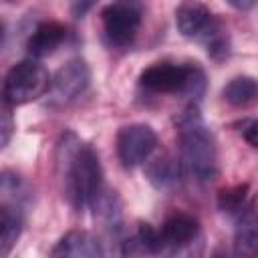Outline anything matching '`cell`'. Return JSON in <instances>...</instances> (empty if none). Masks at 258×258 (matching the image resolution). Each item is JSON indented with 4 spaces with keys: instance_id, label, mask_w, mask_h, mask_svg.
Masks as SVG:
<instances>
[{
    "instance_id": "obj_1",
    "label": "cell",
    "mask_w": 258,
    "mask_h": 258,
    "mask_svg": "<svg viewBox=\"0 0 258 258\" xmlns=\"http://www.w3.org/2000/svg\"><path fill=\"white\" fill-rule=\"evenodd\" d=\"M56 169L62 196L75 212L95 210L105 189L103 167L93 145L67 131L56 145Z\"/></svg>"
},
{
    "instance_id": "obj_2",
    "label": "cell",
    "mask_w": 258,
    "mask_h": 258,
    "mask_svg": "<svg viewBox=\"0 0 258 258\" xmlns=\"http://www.w3.org/2000/svg\"><path fill=\"white\" fill-rule=\"evenodd\" d=\"M175 127L181 151V165L198 181H214L220 171L218 143L214 133L204 123L200 109L194 101L177 113Z\"/></svg>"
},
{
    "instance_id": "obj_3",
    "label": "cell",
    "mask_w": 258,
    "mask_h": 258,
    "mask_svg": "<svg viewBox=\"0 0 258 258\" xmlns=\"http://www.w3.org/2000/svg\"><path fill=\"white\" fill-rule=\"evenodd\" d=\"M175 26L181 36L204 44L210 58L220 62L230 56L228 28L200 0H183L175 8Z\"/></svg>"
},
{
    "instance_id": "obj_4",
    "label": "cell",
    "mask_w": 258,
    "mask_h": 258,
    "mask_svg": "<svg viewBox=\"0 0 258 258\" xmlns=\"http://www.w3.org/2000/svg\"><path fill=\"white\" fill-rule=\"evenodd\" d=\"M139 87L153 95L187 97L194 103L206 91V73L196 62H155L141 71Z\"/></svg>"
},
{
    "instance_id": "obj_5",
    "label": "cell",
    "mask_w": 258,
    "mask_h": 258,
    "mask_svg": "<svg viewBox=\"0 0 258 258\" xmlns=\"http://www.w3.org/2000/svg\"><path fill=\"white\" fill-rule=\"evenodd\" d=\"M52 77L48 75L46 67L38 58H24L16 62L4 77L2 87V101L8 107L26 105L30 101H36L46 91H50Z\"/></svg>"
},
{
    "instance_id": "obj_6",
    "label": "cell",
    "mask_w": 258,
    "mask_h": 258,
    "mask_svg": "<svg viewBox=\"0 0 258 258\" xmlns=\"http://www.w3.org/2000/svg\"><path fill=\"white\" fill-rule=\"evenodd\" d=\"M103 34L111 46L125 48L137 38L143 22V2L141 0H115L101 12Z\"/></svg>"
},
{
    "instance_id": "obj_7",
    "label": "cell",
    "mask_w": 258,
    "mask_h": 258,
    "mask_svg": "<svg viewBox=\"0 0 258 258\" xmlns=\"http://www.w3.org/2000/svg\"><path fill=\"white\" fill-rule=\"evenodd\" d=\"M115 147L121 165L133 169L151 159L153 151L157 149V133L153 131L151 125L129 123L117 131Z\"/></svg>"
},
{
    "instance_id": "obj_8",
    "label": "cell",
    "mask_w": 258,
    "mask_h": 258,
    "mask_svg": "<svg viewBox=\"0 0 258 258\" xmlns=\"http://www.w3.org/2000/svg\"><path fill=\"white\" fill-rule=\"evenodd\" d=\"M91 85V69L83 58L64 62L50 81V99L56 105H69L79 99Z\"/></svg>"
},
{
    "instance_id": "obj_9",
    "label": "cell",
    "mask_w": 258,
    "mask_h": 258,
    "mask_svg": "<svg viewBox=\"0 0 258 258\" xmlns=\"http://www.w3.org/2000/svg\"><path fill=\"white\" fill-rule=\"evenodd\" d=\"M157 236L159 254H175L189 248L200 238V222L185 212H175L163 222Z\"/></svg>"
},
{
    "instance_id": "obj_10",
    "label": "cell",
    "mask_w": 258,
    "mask_h": 258,
    "mask_svg": "<svg viewBox=\"0 0 258 258\" xmlns=\"http://www.w3.org/2000/svg\"><path fill=\"white\" fill-rule=\"evenodd\" d=\"M234 254L258 256V194L246 204L242 214L236 218Z\"/></svg>"
},
{
    "instance_id": "obj_11",
    "label": "cell",
    "mask_w": 258,
    "mask_h": 258,
    "mask_svg": "<svg viewBox=\"0 0 258 258\" xmlns=\"http://www.w3.org/2000/svg\"><path fill=\"white\" fill-rule=\"evenodd\" d=\"M67 26L56 22V20H44L40 22L28 36L26 40V50L28 56L32 58H44L52 54L64 40H67Z\"/></svg>"
},
{
    "instance_id": "obj_12",
    "label": "cell",
    "mask_w": 258,
    "mask_h": 258,
    "mask_svg": "<svg viewBox=\"0 0 258 258\" xmlns=\"http://www.w3.org/2000/svg\"><path fill=\"white\" fill-rule=\"evenodd\" d=\"M50 256H75V258H101L105 256L103 244L87 230L67 232L50 250Z\"/></svg>"
},
{
    "instance_id": "obj_13",
    "label": "cell",
    "mask_w": 258,
    "mask_h": 258,
    "mask_svg": "<svg viewBox=\"0 0 258 258\" xmlns=\"http://www.w3.org/2000/svg\"><path fill=\"white\" fill-rule=\"evenodd\" d=\"M24 226L22 206L2 200L0 206V256H8L10 250L16 246Z\"/></svg>"
},
{
    "instance_id": "obj_14",
    "label": "cell",
    "mask_w": 258,
    "mask_h": 258,
    "mask_svg": "<svg viewBox=\"0 0 258 258\" xmlns=\"http://www.w3.org/2000/svg\"><path fill=\"white\" fill-rule=\"evenodd\" d=\"M222 97L226 103H230L236 109H248L258 103V81L250 75L232 77L224 85Z\"/></svg>"
},
{
    "instance_id": "obj_15",
    "label": "cell",
    "mask_w": 258,
    "mask_h": 258,
    "mask_svg": "<svg viewBox=\"0 0 258 258\" xmlns=\"http://www.w3.org/2000/svg\"><path fill=\"white\" fill-rule=\"evenodd\" d=\"M123 256H145V254H159V236L151 224H139L137 230L121 242Z\"/></svg>"
},
{
    "instance_id": "obj_16",
    "label": "cell",
    "mask_w": 258,
    "mask_h": 258,
    "mask_svg": "<svg viewBox=\"0 0 258 258\" xmlns=\"http://www.w3.org/2000/svg\"><path fill=\"white\" fill-rule=\"evenodd\" d=\"M246 198H248V183H236V185L224 187L218 194V208L224 214L238 218L248 204Z\"/></svg>"
},
{
    "instance_id": "obj_17",
    "label": "cell",
    "mask_w": 258,
    "mask_h": 258,
    "mask_svg": "<svg viewBox=\"0 0 258 258\" xmlns=\"http://www.w3.org/2000/svg\"><path fill=\"white\" fill-rule=\"evenodd\" d=\"M147 177L155 187H169L171 183H175L177 173H175V163L169 157H157L151 161V165L147 167Z\"/></svg>"
},
{
    "instance_id": "obj_18",
    "label": "cell",
    "mask_w": 258,
    "mask_h": 258,
    "mask_svg": "<svg viewBox=\"0 0 258 258\" xmlns=\"http://www.w3.org/2000/svg\"><path fill=\"white\" fill-rule=\"evenodd\" d=\"M12 133H14L12 113H10V107L4 105V107H2V119H0V143H2V147H6V145L10 143Z\"/></svg>"
},
{
    "instance_id": "obj_19",
    "label": "cell",
    "mask_w": 258,
    "mask_h": 258,
    "mask_svg": "<svg viewBox=\"0 0 258 258\" xmlns=\"http://www.w3.org/2000/svg\"><path fill=\"white\" fill-rule=\"evenodd\" d=\"M99 0H73V6H71V12L75 18H83Z\"/></svg>"
},
{
    "instance_id": "obj_20",
    "label": "cell",
    "mask_w": 258,
    "mask_h": 258,
    "mask_svg": "<svg viewBox=\"0 0 258 258\" xmlns=\"http://www.w3.org/2000/svg\"><path fill=\"white\" fill-rule=\"evenodd\" d=\"M242 135H244V139H246L248 145H252L254 149H258V119L250 121V123L244 127Z\"/></svg>"
},
{
    "instance_id": "obj_21",
    "label": "cell",
    "mask_w": 258,
    "mask_h": 258,
    "mask_svg": "<svg viewBox=\"0 0 258 258\" xmlns=\"http://www.w3.org/2000/svg\"><path fill=\"white\" fill-rule=\"evenodd\" d=\"M232 8H236V10H250L254 4H256V0H226Z\"/></svg>"
},
{
    "instance_id": "obj_22",
    "label": "cell",
    "mask_w": 258,
    "mask_h": 258,
    "mask_svg": "<svg viewBox=\"0 0 258 258\" xmlns=\"http://www.w3.org/2000/svg\"><path fill=\"white\" fill-rule=\"evenodd\" d=\"M4 2H8V4H16V2H20V0H4Z\"/></svg>"
}]
</instances>
